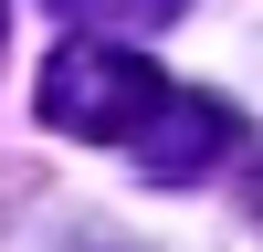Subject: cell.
Instances as JSON below:
<instances>
[{
    "label": "cell",
    "instance_id": "cell-1",
    "mask_svg": "<svg viewBox=\"0 0 263 252\" xmlns=\"http://www.w3.org/2000/svg\"><path fill=\"white\" fill-rule=\"evenodd\" d=\"M158 105H168V74L137 63L126 42H63L42 63V126H63L84 147H137Z\"/></svg>",
    "mask_w": 263,
    "mask_h": 252
},
{
    "label": "cell",
    "instance_id": "cell-2",
    "mask_svg": "<svg viewBox=\"0 0 263 252\" xmlns=\"http://www.w3.org/2000/svg\"><path fill=\"white\" fill-rule=\"evenodd\" d=\"M232 147H242V116H232L221 95H200V84H168V105L137 137V168L147 179H211Z\"/></svg>",
    "mask_w": 263,
    "mask_h": 252
},
{
    "label": "cell",
    "instance_id": "cell-3",
    "mask_svg": "<svg viewBox=\"0 0 263 252\" xmlns=\"http://www.w3.org/2000/svg\"><path fill=\"white\" fill-rule=\"evenodd\" d=\"M74 21V42H116V32H168L190 0H53Z\"/></svg>",
    "mask_w": 263,
    "mask_h": 252
},
{
    "label": "cell",
    "instance_id": "cell-4",
    "mask_svg": "<svg viewBox=\"0 0 263 252\" xmlns=\"http://www.w3.org/2000/svg\"><path fill=\"white\" fill-rule=\"evenodd\" d=\"M242 210H253V231H263V168H253V179H242Z\"/></svg>",
    "mask_w": 263,
    "mask_h": 252
},
{
    "label": "cell",
    "instance_id": "cell-5",
    "mask_svg": "<svg viewBox=\"0 0 263 252\" xmlns=\"http://www.w3.org/2000/svg\"><path fill=\"white\" fill-rule=\"evenodd\" d=\"M0 21H11V0H0Z\"/></svg>",
    "mask_w": 263,
    "mask_h": 252
}]
</instances>
